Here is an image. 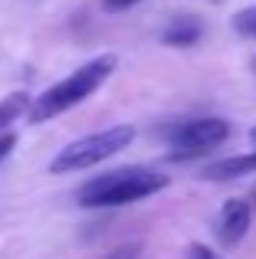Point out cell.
Segmentation results:
<instances>
[{
  "label": "cell",
  "instance_id": "cell-1",
  "mask_svg": "<svg viewBox=\"0 0 256 259\" xmlns=\"http://www.w3.org/2000/svg\"><path fill=\"white\" fill-rule=\"evenodd\" d=\"M115 66H118V59L112 56V53L82 63L76 72H69L66 79H59L56 85H50L46 92H39L36 99H30L26 121H30V125H43V121H50V118H56V115L69 112V108L82 105L86 99H92V95L105 85V79L115 72Z\"/></svg>",
  "mask_w": 256,
  "mask_h": 259
},
{
  "label": "cell",
  "instance_id": "cell-2",
  "mask_svg": "<svg viewBox=\"0 0 256 259\" xmlns=\"http://www.w3.org/2000/svg\"><path fill=\"white\" fill-rule=\"evenodd\" d=\"M171 187V177L161 171H148V167H122V171H109L102 177H92L79 187L76 200L86 210H102V207H125V203L145 200V197L161 194Z\"/></svg>",
  "mask_w": 256,
  "mask_h": 259
},
{
  "label": "cell",
  "instance_id": "cell-3",
  "mask_svg": "<svg viewBox=\"0 0 256 259\" xmlns=\"http://www.w3.org/2000/svg\"><path fill=\"white\" fill-rule=\"evenodd\" d=\"M132 141H135L132 125H112V128H105V132L86 135V138L66 145L63 151L50 161V171L53 174H76V171H86V167H96V164H102V161L115 158L118 151H125Z\"/></svg>",
  "mask_w": 256,
  "mask_h": 259
},
{
  "label": "cell",
  "instance_id": "cell-4",
  "mask_svg": "<svg viewBox=\"0 0 256 259\" xmlns=\"http://www.w3.org/2000/svg\"><path fill=\"white\" fill-rule=\"evenodd\" d=\"M230 138V121L227 118H197L181 125L178 132L171 135L174 145V158H194V154H204L220 148Z\"/></svg>",
  "mask_w": 256,
  "mask_h": 259
},
{
  "label": "cell",
  "instance_id": "cell-5",
  "mask_svg": "<svg viewBox=\"0 0 256 259\" xmlns=\"http://www.w3.org/2000/svg\"><path fill=\"white\" fill-rule=\"evenodd\" d=\"M250 220H253V210H250L246 200H240V197L227 200L224 207H220V217H217L220 243H224V246H237V243L246 236V230H250Z\"/></svg>",
  "mask_w": 256,
  "mask_h": 259
},
{
  "label": "cell",
  "instance_id": "cell-6",
  "mask_svg": "<svg viewBox=\"0 0 256 259\" xmlns=\"http://www.w3.org/2000/svg\"><path fill=\"white\" fill-rule=\"evenodd\" d=\"M256 174V151L246 154H233V158H220L214 164H207L200 177L210 184H224V181H240V177H250Z\"/></svg>",
  "mask_w": 256,
  "mask_h": 259
},
{
  "label": "cell",
  "instance_id": "cell-7",
  "mask_svg": "<svg viewBox=\"0 0 256 259\" xmlns=\"http://www.w3.org/2000/svg\"><path fill=\"white\" fill-rule=\"evenodd\" d=\"M200 36H204V26H200L197 20L194 17H178V20H171V23L164 26L161 43L174 46V50H191V46L200 43Z\"/></svg>",
  "mask_w": 256,
  "mask_h": 259
},
{
  "label": "cell",
  "instance_id": "cell-8",
  "mask_svg": "<svg viewBox=\"0 0 256 259\" xmlns=\"http://www.w3.org/2000/svg\"><path fill=\"white\" fill-rule=\"evenodd\" d=\"M26 108H30V95L26 92H10L7 99H0V132H7L17 118H23Z\"/></svg>",
  "mask_w": 256,
  "mask_h": 259
},
{
  "label": "cell",
  "instance_id": "cell-9",
  "mask_svg": "<svg viewBox=\"0 0 256 259\" xmlns=\"http://www.w3.org/2000/svg\"><path fill=\"white\" fill-rule=\"evenodd\" d=\"M230 26H233V33H237V36H243V39H256V4L240 7V10L230 17Z\"/></svg>",
  "mask_w": 256,
  "mask_h": 259
},
{
  "label": "cell",
  "instance_id": "cell-10",
  "mask_svg": "<svg viewBox=\"0 0 256 259\" xmlns=\"http://www.w3.org/2000/svg\"><path fill=\"white\" fill-rule=\"evenodd\" d=\"M184 259H227V256H220L217 249H214V246H207V243H187Z\"/></svg>",
  "mask_w": 256,
  "mask_h": 259
},
{
  "label": "cell",
  "instance_id": "cell-11",
  "mask_svg": "<svg viewBox=\"0 0 256 259\" xmlns=\"http://www.w3.org/2000/svg\"><path fill=\"white\" fill-rule=\"evenodd\" d=\"M141 0H99V7L109 13H122V10H132V7H138Z\"/></svg>",
  "mask_w": 256,
  "mask_h": 259
},
{
  "label": "cell",
  "instance_id": "cell-12",
  "mask_svg": "<svg viewBox=\"0 0 256 259\" xmlns=\"http://www.w3.org/2000/svg\"><path fill=\"white\" fill-rule=\"evenodd\" d=\"M13 148H17V135L10 132V128H7V132H0V161L4 158H10V151Z\"/></svg>",
  "mask_w": 256,
  "mask_h": 259
},
{
  "label": "cell",
  "instance_id": "cell-13",
  "mask_svg": "<svg viewBox=\"0 0 256 259\" xmlns=\"http://www.w3.org/2000/svg\"><path fill=\"white\" fill-rule=\"evenodd\" d=\"M109 259H135V249H118V253H112Z\"/></svg>",
  "mask_w": 256,
  "mask_h": 259
},
{
  "label": "cell",
  "instance_id": "cell-14",
  "mask_svg": "<svg viewBox=\"0 0 256 259\" xmlns=\"http://www.w3.org/2000/svg\"><path fill=\"white\" fill-rule=\"evenodd\" d=\"M250 141H253V145H256V125L250 128Z\"/></svg>",
  "mask_w": 256,
  "mask_h": 259
},
{
  "label": "cell",
  "instance_id": "cell-15",
  "mask_svg": "<svg viewBox=\"0 0 256 259\" xmlns=\"http://www.w3.org/2000/svg\"><path fill=\"white\" fill-rule=\"evenodd\" d=\"M210 4H224V0H210Z\"/></svg>",
  "mask_w": 256,
  "mask_h": 259
}]
</instances>
